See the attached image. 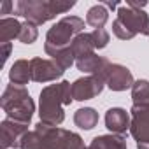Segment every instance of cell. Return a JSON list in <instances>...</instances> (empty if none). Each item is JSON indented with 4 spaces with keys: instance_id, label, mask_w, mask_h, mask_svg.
Returning <instances> with one entry per match:
<instances>
[{
    "instance_id": "6da1fadb",
    "label": "cell",
    "mask_w": 149,
    "mask_h": 149,
    "mask_svg": "<svg viewBox=\"0 0 149 149\" xmlns=\"http://www.w3.org/2000/svg\"><path fill=\"white\" fill-rule=\"evenodd\" d=\"M74 7V2L70 4H46V2H19L18 11L21 16L35 21V23H44L46 19L53 18L58 13H65L67 9Z\"/></svg>"
},
{
    "instance_id": "7a4b0ae2",
    "label": "cell",
    "mask_w": 149,
    "mask_h": 149,
    "mask_svg": "<svg viewBox=\"0 0 149 149\" xmlns=\"http://www.w3.org/2000/svg\"><path fill=\"white\" fill-rule=\"evenodd\" d=\"M83 26H84V21L79 19V18H74V16H72V18L61 19L58 25H54V26L49 30V33H47V44H46V46L54 44V46H56L54 54H58L60 51H63L67 40H68L74 33H77Z\"/></svg>"
},
{
    "instance_id": "3957f363",
    "label": "cell",
    "mask_w": 149,
    "mask_h": 149,
    "mask_svg": "<svg viewBox=\"0 0 149 149\" xmlns=\"http://www.w3.org/2000/svg\"><path fill=\"white\" fill-rule=\"evenodd\" d=\"M119 18L116 19L114 25L118 26H125L126 28V39L133 37L137 32H142V33H149V19L146 16V13H140V11H132V9H119Z\"/></svg>"
},
{
    "instance_id": "277c9868",
    "label": "cell",
    "mask_w": 149,
    "mask_h": 149,
    "mask_svg": "<svg viewBox=\"0 0 149 149\" xmlns=\"http://www.w3.org/2000/svg\"><path fill=\"white\" fill-rule=\"evenodd\" d=\"M100 91H102L100 81L91 79V77H88V79H79V81L74 83V86H72V95L76 97L77 100H88V98L98 95Z\"/></svg>"
},
{
    "instance_id": "5b68a950",
    "label": "cell",
    "mask_w": 149,
    "mask_h": 149,
    "mask_svg": "<svg viewBox=\"0 0 149 149\" xmlns=\"http://www.w3.org/2000/svg\"><path fill=\"white\" fill-rule=\"evenodd\" d=\"M111 77H109V86L112 90H126L132 83V76H130V72L128 68L125 67H119V65H112L111 67Z\"/></svg>"
},
{
    "instance_id": "8992f818",
    "label": "cell",
    "mask_w": 149,
    "mask_h": 149,
    "mask_svg": "<svg viewBox=\"0 0 149 149\" xmlns=\"http://www.w3.org/2000/svg\"><path fill=\"white\" fill-rule=\"evenodd\" d=\"M107 128L112 132H125L128 128V116L123 109H111L105 116Z\"/></svg>"
},
{
    "instance_id": "52a82bcc",
    "label": "cell",
    "mask_w": 149,
    "mask_h": 149,
    "mask_svg": "<svg viewBox=\"0 0 149 149\" xmlns=\"http://www.w3.org/2000/svg\"><path fill=\"white\" fill-rule=\"evenodd\" d=\"M90 149H126L121 137H97Z\"/></svg>"
},
{
    "instance_id": "ba28073f",
    "label": "cell",
    "mask_w": 149,
    "mask_h": 149,
    "mask_svg": "<svg viewBox=\"0 0 149 149\" xmlns=\"http://www.w3.org/2000/svg\"><path fill=\"white\" fill-rule=\"evenodd\" d=\"M76 123L81 126V128H86V130H90V128H93L95 125H97V121H98V114L93 111V109H79L77 112H76Z\"/></svg>"
},
{
    "instance_id": "9c48e42d",
    "label": "cell",
    "mask_w": 149,
    "mask_h": 149,
    "mask_svg": "<svg viewBox=\"0 0 149 149\" xmlns=\"http://www.w3.org/2000/svg\"><path fill=\"white\" fill-rule=\"evenodd\" d=\"M88 23L91 25V26H102L105 21H107V11H105V7L104 6H95V7H91L90 11H88Z\"/></svg>"
},
{
    "instance_id": "30bf717a",
    "label": "cell",
    "mask_w": 149,
    "mask_h": 149,
    "mask_svg": "<svg viewBox=\"0 0 149 149\" xmlns=\"http://www.w3.org/2000/svg\"><path fill=\"white\" fill-rule=\"evenodd\" d=\"M91 39H93L95 47H104V46L109 42V35L104 32V28H97V30L91 33Z\"/></svg>"
}]
</instances>
